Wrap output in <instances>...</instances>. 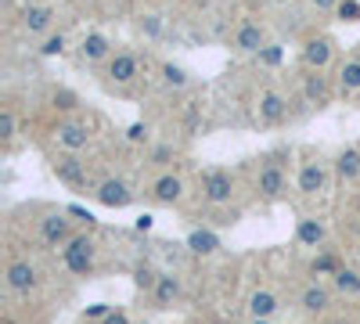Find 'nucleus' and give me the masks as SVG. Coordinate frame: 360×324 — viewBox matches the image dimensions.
I'll use <instances>...</instances> for the list:
<instances>
[{"mask_svg":"<svg viewBox=\"0 0 360 324\" xmlns=\"http://www.w3.org/2000/svg\"><path fill=\"white\" fill-rule=\"evenodd\" d=\"M65 51H69V37L62 33V29L47 33V37L40 40V47H37V54H40V58H62Z\"/></svg>","mask_w":360,"mask_h":324,"instance_id":"nucleus-31","label":"nucleus"},{"mask_svg":"<svg viewBox=\"0 0 360 324\" xmlns=\"http://www.w3.org/2000/svg\"><path fill=\"white\" fill-rule=\"evenodd\" d=\"M54 18H58L54 4H25L18 15V29L29 40H44L47 33H54Z\"/></svg>","mask_w":360,"mask_h":324,"instance_id":"nucleus-18","label":"nucleus"},{"mask_svg":"<svg viewBox=\"0 0 360 324\" xmlns=\"http://www.w3.org/2000/svg\"><path fill=\"white\" fill-rule=\"evenodd\" d=\"M137 195H141V191L127 181V176H119V173L101 176L98 188H94V202L105 205V209H130V205L137 202Z\"/></svg>","mask_w":360,"mask_h":324,"instance_id":"nucleus-16","label":"nucleus"},{"mask_svg":"<svg viewBox=\"0 0 360 324\" xmlns=\"http://www.w3.org/2000/svg\"><path fill=\"white\" fill-rule=\"evenodd\" d=\"M79 234V223L69 216V209H44L37 216V242L44 249H65Z\"/></svg>","mask_w":360,"mask_h":324,"instance_id":"nucleus-10","label":"nucleus"},{"mask_svg":"<svg viewBox=\"0 0 360 324\" xmlns=\"http://www.w3.org/2000/svg\"><path fill=\"white\" fill-rule=\"evenodd\" d=\"M123 134H127V144H144V148L152 144V123H144V119L130 123Z\"/></svg>","mask_w":360,"mask_h":324,"instance_id":"nucleus-33","label":"nucleus"},{"mask_svg":"<svg viewBox=\"0 0 360 324\" xmlns=\"http://www.w3.org/2000/svg\"><path fill=\"white\" fill-rule=\"evenodd\" d=\"M137 25H141L144 37H159V29H162V25H159V15H141Z\"/></svg>","mask_w":360,"mask_h":324,"instance_id":"nucleus-37","label":"nucleus"},{"mask_svg":"<svg viewBox=\"0 0 360 324\" xmlns=\"http://www.w3.org/2000/svg\"><path fill=\"white\" fill-rule=\"evenodd\" d=\"M195 188H198V202L205 209H224L238 198V169L231 166H202L195 173Z\"/></svg>","mask_w":360,"mask_h":324,"instance_id":"nucleus-3","label":"nucleus"},{"mask_svg":"<svg viewBox=\"0 0 360 324\" xmlns=\"http://www.w3.org/2000/svg\"><path fill=\"white\" fill-rule=\"evenodd\" d=\"M317 324H360V320H356L353 313H339V310H335V313H328V317H321Z\"/></svg>","mask_w":360,"mask_h":324,"instance_id":"nucleus-38","label":"nucleus"},{"mask_svg":"<svg viewBox=\"0 0 360 324\" xmlns=\"http://www.w3.org/2000/svg\"><path fill=\"white\" fill-rule=\"evenodd\" d=\"M299 98H303V105H307L310 112H324L328 105L339 98L335 76L314 72V69H299Z\"/></svg>","mask_w":360,"mask_h":324,"instance_id":"nucleus-12","label":"nucleus"},{"mask_svg":"<svg viewBox=\"0 0 360 324\" xmlns=\"http://www.w3.org/2000/svg\"><path fill=\"white\" fill-rule=\"evenodd\" d=\"M148 299H152V310H173V306H180V299H184V278H180L176 271H162Z\"/></svg>","mask_w":360,"mask_h":324,"instance_id":"nucleus-19","label":"nucleus"},{"mask_svg":"<svg viewBox=\"0 0 360 324\" xmlns=\"http://www.w3.org/2000/svg\"><path fill=\"white\" fill-rule=\"evenodd\" d=\"M184 249H188L191 256L209 259V256H217V252L224 249V242H220L217 227H195V231L188 234V238H184Z\"/></svg>","mask_w":360,"mask_h":324,"instance_id":"nucleus-26","label":"nucleus"},{"mask_svg":"<svg viewBox=\"0 0 360 324\" xmlns=\"http://www.w3.org/2000/svg\"><path fill=\"white\" fill-rule=\"evenodd\" d=\"M310 8H314L317 15H335V8H339V0H310Z\"/></svg>","mask_w":360,"mask_h":324,"instance_id":"nucleus-39","label":"nucleus"},{"mask_svg":"<svg viewBox=\"0 0 360 324\" xmlns=\"http://www.w3.org/2000/svg\"><path fill=\"white\" fill-rule=\"evenodd\" d=\"M152 227H155L152 213H144V216H137V223H134V231H137V234H148V231H152Z\"/></svg>","mask_w":360,"mask_h":324,"instance_id":"nucleus-41","label":"nucleus"},{"mask_svg":"<svg viewBox=\"0 0 360 324\" xmlns=\"http://www.w3.org/2000/svg\"><path fill=\"white\" fill-rule=\"evenodd\" d=\"M176 159H180V148L173 141H152V144H148V155H144V162L152 166L155 173L176 169Z\"/></svg>","mask_w":360,"mask_h":324,"instance_id":"nucleus-29","label":"nucleus"},{"mask_svg":"<svg viewBox=\"0 0 360 324\" xmlns=\"http://www.w3.org/2000/svg\"><path fill=\"white\" fill-rule=\"evenodd\" d=\"M51 141H54V148L58 152H76L83 155L90 144L98 141L94 134V119L83 112H72V115H58V123L51 127Z\"/></svg>","mask_w":360,"mask_h":324,"instance_id":"nucleus-5","label":"nucleus"},{"mask_svg":"<svg viewBox=\"0 0 360 324\" xmlns=\"http://www.w3.org/2000/svg\"><path fill=\"white\" fill-rule=\"evenodd\" d=\"M51 108L58 115H72V112H83L79 108V94L76 91H65V86H58V91L51 94Z\"/></svg>","mask_w":360,"mask_h":324,"instance_id":"nucleus-32","label":"nucleus"},{"mask_svg":"<svg viewBox=\"0 0 360 324\" xmlns=\"http://www.w3.org/2000/svg\"><path fill=\"white\" fill-rule=\"evenodd\" d=\"M141 195H144L148 205H162V209H173V205L184 202L188 181H184V173H180V169H166V173H155L152 181L144 184Z\"/></svg>","mask_w":360,"mask_h":324,"instance_id":"nucleus-11","label":"nucleus"},{"mask_svg":"<svg viewBox=\"0 0 360 324\" xmlns=\"http://www.w3.org/2000/svg\"><path fill=\"white\" fill-rule=\"evenodd\" d=\"M295 245L303 249H324L328 245V220L324 216H303L295 223Z\"/></svg>","mask_w":360,"mask_h":324,"instance_id":"nucleus-24","label":"nucleus"},{"mask_svg":"<svg viewBox=\"0 0 360 324\" xmlns=\"http://www.w3.org/2000/svg\"><path fill=\"white\" fill-rule=\"evenodd\" d=\"M245 306H249V320H274L278 317V310H281V296L274 288H252L249 292V299H245Z\"/></svg>","mask_w":360,"mask_h":324,"instance_id":"nucleus-22","label":"nucleus"},{"mask_svg":"<svg viewBox=\"0 0 360 324\" xmlns=\"http://www.w3.org/2000/svg\"><path fill=\"white\" fill-rule=\"evenodd\" d=\"M332 181H335V166L328 162L321 152H307L303 162H299V169H295V191H299V198H307V202L324 198L328 191H332Z\"/></svg>","mask_w":360,"mask_h":324,"instance_id":"nucleus-4","label":"nucleus"},{"mask_svg":"<svg viewBox=\"0 0 360 324\" xmlns=\"http://www.w3.org/2000/svg\"><path fill=\"white\" fill-rule=\"evenodd\" d=\"M281 58H285L281 44H266V47L256 54V62H259V65H266V69H278V65H281Z\"/></svg>","mask_w":360,"mask_h":324,"instance_id":"nucleus-35","label":"nucleus"},{"mask_svg":"<svg viewBox=\"0 0 360 324\" xmlns=\"http://www.w3.org/2000/svg\"><path fill=\"white\" fill-rule=\"evenodd\" d=\"M342 263H346V259H342L339 249L324 245V249H314V256H310V263H307V274H310L314 281H332Z\"/></svg>","mask_w":360,"mask_h":324,"instance_id":"nucleus-23","label":"nucleus"},{"mask_svg":"<svg viewBox=\"0 0 360 324\" xmlns=\"http://www.w3.org/2000/svg\"><path fill=\"white\" fill-rule=\"evenodd\" d=\"M335 91H339L342 101L360 98V51L346 54V58H342V65L335 69Z\"/></svg>","mask_w":360,"mask_h":324,"instance_id":"nucleus-20","label":"nucleus"},{"mask_svg":"<svg viewBox=\"0 0 360 324\" xmlns=\"http://www.w3.org/2000/svg\"><path fill=\"white\" fill-rule=\"evenodd\" d=\"M51 173H54V181L58 184H65L69 191H79V195H94L98 181H94V173H90L86 159L76 155V152H58L51 155Z\"/></svg>","mask_w":360,"mask_h":324,"instance_id":"nucleus-9","label":"nucleus"},{"mask_svg":"<svg viewBox=\"0 0 360 324\" xmlns=\"http://www.w3.org/2000/svg\"><path fill=\"white\" fill-rule=\"evenodd\" d=\"M356 191H360V184H356Z\"/></svg>","mask_w":360,"mask_h":324,"instance_id":"nucleus-46","label":"nucleus"},{"mask_svg":"<svg viewBox=\"0 0 360 324\" xmlns=\"http://www.w3.org/2000/svg\"><path fill=\"white\" fill-rule=\"evenodd\" d=\"M356 267H360V245H356Z\"/></svg>","mask_w":360,"mask_h":324,"instance_id":"nucleus-44","label":"nucleus"},{"mask_svg":"<svg viewBox=\"0 0 360 324\" xmlns=\"http://www.w3.org/2000/svg\"><path fill=\"white\" fill-rule=\"evenodd\" d=\"M18 134H22L18 108H15L11 101H4V105H0V148H4V155H11V152H15Z\"/></svg>","mask_w":360,"mask_h":324,"instance_id":"nucleus-27","label":"nucleus"},{"mask_svg":"<svg viewBox=\"0 0 360 324\" xmlns=\"http://www.w3.org/2000/svg\"><path fill=\"white\" fill-rule=\"evenodd\" d=\"M332 288H335V296L346 299V303L360 299V267L356 263H342V267L335 271V278H332Z\"/></svg>","mask_w":360,"mask_h":324,"instance_id":"nucleus-28","label":"nucleus"},{"mask_svg":"<svg viewBox=\"0 0 360 324\" xmlns=\"http://www.w3.org/2000/svg\"><path fill=\"white\" fill-rule=\"evenodd\" d=\"M159 274H162V271H155V263H152V259H137L134 267H130L134 288H137V292H144V296H152V288H155Z\"/></svg>","mask_w":360,"mask_h":324,"instance_id":"nucleus-30","label":"nucleus"},{"mask_svg":"<svg viewBox=\"0 0 360 324\" xmlns=\"http://www.w3.org/2000/svg\"><path fill=\"white\" fill-rule=\"evenodd\" d=\"M101 76V86L119 98H130L134 94V86L141 83L144 76V62H141V54L134 47H115V54L108 58V62L98 69Z\"/></svg>","mask_w":360,"mask_h":324,"instance_id":"nucleus-2","label":"nucleus"},{"mask_svg":"<svg viewBox=\"0 0 360 324\" xmlns=\"http://www.w3.org/2000/svg\"><path fill=\"white\" fill-rule=\"evenodd\" d=\"M292 119V98L274 83H263L252 98V123L259 130H278Z\"/></svg>","mask_w":360,"mask_h":324,"instance_id":"nucleus-6","label":"nucleus"},{"mask_svg":"<svg viewBox=\"0 0 360 324\" xmlns=\"http://www.w3.org/2000/svg\"><path fill=\"white\" fill-rule=\"evenodd\" d=\"M155 72H159V86H162L166 94H184L188 86L195 83V79H191V72H188L184 65H180V62H169V58L155 65Z\"/></svg>","mask_w":360,"mask_h":324,"instance_id":"nucleus-25","label":"nucleus"},{"mask_svg":"<svg viewBox=\"0 0 360 324\" xmlns=\"http://www.w3.org/2000/svg\"><path fill=\"white\" fill-rule=\"evenodd\" d=\"M335 37L332 33H307L299 44V69H314V72H328V65L335 62Z\"/></svg>","mask_w":360,"mask_h":324,"instance_id":"nucleus-15","label":"nucleus"},{"mask_svg":"<svg viewBox=\"0 0 360 324\" xmlns=\"http://www.w3.org/2000/svg\"><path fill=\"white\" fill-rule=\"evenodd\" d=\"M266 44H270V29H266V22H259V18H252V15L238 18L234 29H231V37H227V47H231L234 54H242V58H249V54L256 58Z\"/></svg>","mask_w":360,"mask_h":324,"instance_id":"nucleus-14","label":"nucleus"},{"mask_svg":"<svg viewBox=\"0 0 360 324\" xmlns=\"http://www.w3.org/2000/svg\"><path fill=\"white\" fill-rule=\"evenodd\" d=\"M98 324H134V320H130L127 310H112V313H108L105 320H98Z\"/></svg>","mask_w":360,"mask_h":324,"instance_id":"nucleus-40","label":"nucleus"},{"mask_svg":"<svg viewBox=\"0 0 360 324\" xmlns=\"http://www.w3.org/2000/svg\"><path fill=\"white\" fill-rule=\"evenodd\" d=\"M44 288V271L33 256H22V252H11L8 263H4V292L8 296H18V299H29Z\"/></svg>","mask_w":360,"mask_h":324,"instance_id":"nucleus-7","label":"nucleus"},{"mask_svg":"<svg viewBox=\"0 0 360 324\" xmlns=\"http://www.w3.org/2000/svg\"><path fill=\"white\" fill-rule=\"evenodd\" d=\"M112 54H115V44H112L108 33H101V29H90V33H83V40L76 44V62L86 65V69H101Z\"/></svg>","mask_w":360,"mask_h":324,"instance_id":"nucleus-17","label":"nucleus"},{"mask_svg":"<svg viewBox=\"0 0 360 324\" xmlns=\"http://www.w3.org/2000/svg\"><path fill=\"white\" fill-rule=\"evenodd\" d=\"M98 256H101V249H98L94 231H79L76 238L62 249V267H65V274L86 281V278L98 274Z\"/></svg>","mask_w":360,"mask_h":324,"instance_id":"nucleus-8","label":"nucleus"},{"mask_svg":"<svg viewBox=\"0 0 360 324\" xmlns=\"http://www.w3.org/2000/svg\"><path fill=\"white\" fill-rule=\"evenodd\" d=\"M112 310H115V306H108V303H94V306L83 310V320H105Z\"/></svg>","mask_w":360,"mask_h":324,"instance_id":"nucleus-36","label":"nucleus"},{"mask_svg":"<svg viewBox=\"0 0 360 324\" xmlns=\"http://www.w3.org/2000/svg\"><path fill=\"white\" fill-rule=\"evenodd\" d=\"M332 18L342 22V25H356L360 22V0H339V8H335Z\"/></svg>","mask_w":360,"mask_h":324,"instance_id":"nucleus-34","label":"nucleus"},{"mask_svg":"<svg viewBox=\"0 0 360 324\" xmlns=\"http://www.w3.org/2000/svg\"><path fill=\"white\" fill-rule=\"evenodd\" d=\"M141 324H148V320H141Z\"/></svg>","mask_w":360,"mask_h":324,"instance_id":"nucleus-45","label":"nucleus"},{"mask_svg":"<svg viewBox=\"0 0 360 324\" xmlns=\"http://www.w3.org/2000/svg\"><path fill=\"white\" fill-rule=\"evenodd\" d=\"M205 324H234V320H227V317H205Z\"/></svg>","mask_w":360,"mask_h":324,"instance_id":"nucleus-42","label":"nucleus"},{"mask_svg":"<svg viewBox=\"0 0 360 324\" xmlns=\"http://www.w3.org/2000/svg\"><path fill=\"white\" fill-rule=\"evenodd\" d=\"M335 303H339V296H335L332 281H314V278L299 288V296H295V310L303 317H314V320L335 313Z\"/></svg>","mask_w":360,"mask_h":324,"instance_id":"nucleus-13","label":"nucleus"},{"mask_svg":"<svg viewBox=\"0 0 360 324\" xmlns=\"http://www.w3.org/2000/svg\"><path fill=\"white\" fill-rule=\"evenodd\" d=\"M332 166H335V181L342 188H356L360 184V144H346V148H339Z\"/></svg>","mask_w":360,"mask_h":324,"instance_id":"nucleus-21","label":"nucleus"},{"mask_svg":"<svg viewBox=\"0 0 360 324\" xmlns=\"http://www.w3.org/2000/svg\"><path fill=\"white\" fill-rule=\"evenodd\" d=\"M288 162H292L288 144L266 148L259 159H252V195L263 205H278L288 198Z\"/></svg>","mask_w":360,"mask_h":324,"instance_id":"nucleus-1","label":"nucleus"},{"mask_svg":"<svg viewBox=\"0 0 360 324\" xmlns=\"http://www.w3.org/2000/svg\"><path fill=\"white\" fill-rule=\"evenodd\" d=\"M249 324H274V320H249Z\"/></svg>","mask_w":360,"mask_h":324,"instance_id":"nucleus-43","label":"nucleus"}]
</instances>
